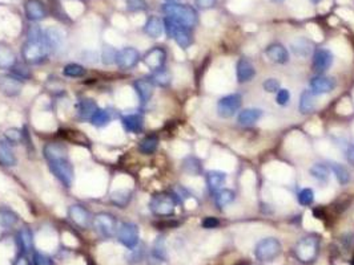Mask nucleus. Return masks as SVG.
Segmentation results:
<instances>
[{"label": "nucleus", "instance_id": "f257e3e1", "mask_svg": "<svg viewBox=\"0 0 354 265\" xmlns=\"http://www.w3.org/2000/svg\"><path fill=\"white\" fill-rule=\"evenodd\" d=\"M163 11L167 15V17L174 20L176 23H179L180 26L185 27V28H192L197 24V12L194 8H192L190 6L187 4H180L177 2H169V3L164 4L163 7Z\"/></svg>", "mask_w": 354, "mask_h": 265}, {"label": "nucleus", "instance_id": "f03ea898", "mask_svg": "<svg viewBox=\"0 0 354 265\" xmlns=\"http://www.w3.org/2000/svg\"><path fill=\"white\" fill-rule=\"evenodd\" d=\"M51 52L48 42H47L46 37H44V31L42 35L33 36V37H28L27 42L23 46L22 49V56L27 62L35 64L47 57Z\"/></svg>", "mask_w": 354, "mask_h": 265}, {"label": "nucleus", "instance_id": "7ed1b4c3", "mask_svg": "<svg viewBox=\"0 0 354 265\" xmlns=\"http://www.w3.org/2000/svg\"><path fill=\"white\" fill-rule=\"evenodd\" d=\"M48 163L51 171L53 172L56 178L59 179L62 183H64L67 187H71L73 183V179H75V171H73L71 162L68 161V157L66 156L51 159V161H48Z\"/></svg>", "mask_w": 354, "mask_h": 265}, {"label": "nucleus", "instance_id": "20e7f679", "mask_svg": "<svg viewBox=\"0 0 354 265\" xmlns=\"http://www.w3.org/2000/svg\"><path fill=\"white\" fill-rule=\"evenodd\" d=\"M164 29L167 31V35L172 37L177 42V46L181 47V48H188V47L192 46L193 39H192V33H190L189 28L180 26L169 17H165Z\"/></svg>", "mask_w": 354, "mask_h": 265}, {"label": "nucleus", "instance_id": "39448f33", "mask_svg": "<svg viewBox=\"0 0 354 265\" xmlns=\"http://www.w3.org/2000/svg\"><path fill=\"white\" fill-rule=\"evenodd\" d=\"M281 252V242L274 237H266L259 241L256 246V257L261 261H270Z\"/></svg>", "mask_w": 354, "mask_h": 265}, {"label": "nucleus", "instance_id": "423d86ee", "mask_svg": "<svg viewBox=\"0 0 354 265\" xmlns=\"http://www.w3.org/2000/svg\"><path fill=\"white\" fill-rule=\"evenodd\" d=\"M174 197L169 194L154 195L149 202V208L158 216H169L174 211Z\"/></svg>", "mask_w": 354, "mask_h": 265}, {"label": "nucleus", "instance_id": "0eeeda50", "mask_svg": "<svg viewBox=\"0 0 354 265\" xmlns=\"http://www.w3.org/2000/svg\"><path fill=\"white\" fill-rule=\"evenodd\" d=\"M318 252V240L313 236L305 237L296 247V255L300 261L310 262L316 259Z\"/></svg>", "mask_w": 354, "mask_h": 265}, {"label": "nucleus", "instance_id": "6e6552de", "mask_svg": "<svg viewBox=\"0 0 354 265\" xmlns=\"http://www.w3.org/2000/svg\"><path fill=\"white\" fill-rule=\"evenodd\" d=\"M241 96L240 94H229V96H225V97L221 98L217 104V114L221 117V118H229V117L234 116L241 107Z\"/></svg>", "mask_w": 354, "mask_h": 265}, {"label": "nucleus", "instance_id": "1a4fd4ad", "mask_svg": "<svg viewBox=\"0 0 354 265\" xmlns=\"http://www.w3.org/2000/svg\"><path fill=\"white\" fill-rule=\"evenodd\" d=\"M117 236L123 246L133 249L139 244V227L133 223H123L117 230Z\"/></svg>", "mask_w": 354, "mask_h": 265}, {"label": "nucleus", "instance_id": "9d476101", "mask_svg": "<svg viewBox=\"0 0 354 265\" xmlns=\"http://www.w3.org/2000/svg\"><path fill=\"white\" fill-rule=\"evenodd\" d=\"M23 89V82L13 75L0 76V92L8 97H15Z\"/></svg>", "mask_w": 354, "mask_h": 265}, {"label": "nucleus", "instance_id": "9b49d317", "mask_svg": "<svg viewBox=\"0 0 354 265\" xmlns=\"http://www.w3.org/2000/svg\"><path fill=\"white\" fill-rule=\"evenodd\" d=\"M336 87V80L328 76H316L310 80V92L314 96H320V94H326L335 91Z\"/></svg>", "mask_w": 354, "mask_h": 265}, {"label": "nucleus", "instance_id": "f8f14e48", "mask_svg": "<svg viewBox=\"0 0 354 265\" xmlns=\"http://www.w3.org/2000/svg\"><path fill=\"white\" fill-rule=\"evenodd\" d=\"M139 58H140V55H139L137 49L127 47V48L122 49L120 52H117L116 64L122 69H131L137 64Z\"/></svg>", "mask_w": 354, "mask_h": 265}, {"label": "nucleus", "instance_id": "ddd939ff", "mask_svg": "<svg viewBox=\"0 0 354 265\" xmlns=\"http://www.w3.org/2000/svg\"><path fill=\"white\" fill-rule=\"evenodd\" d=\"M331 64H333V55L330 51L325 48H317L313 52V68L316 72L322 73V72L328 71Z\"/></svg>", "mask_w": 354, "mask_h": 265}, {"label": "nucleus", "instance_id": "4468645a", "mask_svg": "<svg viewBox=\"0 0 354 265\" xmlns=\"http://www.w3.org/2000/svg\"><path fill=\"white\" fill-rule=\"evenodd\" d=\"M165 58H167V53L163 48L160 47H156V48H152L147 55L144 56V64L147 65L148 68L152 69V71H158V69L163 68V65L165 62Z\"/></svg>", "mask_w": 354, "mask_h": 265}, {"label": "nucleus", "instance_id": "2eb2a0df", "mask_svg": "<svg viewBox=\"0 0 354 265\" xmlns=\"http://www.w3.org/2000/svg\"><path fill=\"white\" fill-rule=\"evenodd\" d=\"M95 227L104 236H112L116 231V220L108 213H100L95 217Z\"/></svg>", "mask_w": 354, "mask_h": 265}, {"label": "nucleus", "instance_id": "dca6fc26", "mask_svg": "<svg viewBox=\"0 0 354 265\" xmlns=\"http://www.w3.org/2000/svg\"><path fill=\"white\" fill-rule=\"evenodd\" d=\"M26 15L32 21H39L44 19L47 15V10L42 0H27L26 2Z\"/></svg>", "mask_w": 354, "mask_h": 265}, {"label": "nucleus", "instance_id": "f3484780", "mask_svg": "<svg viewBox=\"0 0 354 265\" xmlns=\"http://www.w3.org/2000/svg\"><path fill=\"white\" fill-rule=\"evenodd\" d=\"M256 75L254 67L248 58H240L236 65V76L240 84L248 82Z\"/></svg>", "mask_w": 354, "mask_h": 265}, {"label": "nucleus", "instance_id": "a211bd4d", "mask_svg": "<svg viewBox=\"0 0 354 265\" xmlns=\"http://www.w3.org/2000/svg\"><path fill=\"white\" fill-rule=\"evenodd\" d=\"M265 55L266 57L272 62H274V64H286L289 60L288 49L284 46H281V44H277V42L270 44V46L265 49Z\"/></svg>", "mask_w": 354, "mask_h": 265}, {"label": "nucleus", "instance_id": "6ab92c4d", "mask_svg": "<svg viewBox=\"0 0 354 265\" xmlns=\"http://www.w3.org/2000/svg\"><path fill=\"white\" fill-rule=\"evenodd\" d=\"M153 89L154 84L151 81V78H140L134 82V92L143 104L151 100V97L153 96Z\"/></svg>", "mask_w": 354, "mask_h": 265}, {"label": "nucleus", "instance_id": "aec40b11", "mask_svg": "<svg viewBox=\"0 0 354 265\" xmlns=\"http://www.w3.org/2000/svg\"><path fill=\"white\" fill-rule=\"evenodd\" d=\"M44 37L51 51H59L64 46V32L57 27H49L44 31Z\"/></svg>", "mask_w": 354, "mask_h": 265}, {"label": "nucleus", "instance_id": "412c9836", "mask_svg": "<svg viewBox=\"0 0 354 265\" xmlns=\"http://www.w3.org/2000/svg\"><path fill=\"white\" fill-rule=\"evenodd\" d=\"M69 216L77 226L83 227V228H87L91 224V215L86 208L79 206V204L69 207Z\"/></svg>", "mask_w": 354, "mask_h": 265}, {"label": "nucleus", "instance_id": "4be33fe9", "mask_svg": "<svg viewBox=\"0 0 354 265\" xmlns=\"http://www.w3.org/2000/svg\"><path fill=\"white\" fill-rule=\"evenodd\" d=\"M261 117H263V110L249 107V109H244L243 112H240L237 121L243 126H250V125H254Z\"/></svg>", "mask_w": 354, "mask_h": 265}, {"label": "nucleus", "instance_id": "5701e85b", "mask_svg": "<svg viewBox=\"0 0 354 265\" xmlns=\"http://www.w3.org/2000/svg\"><path fill=\"white\" fill-rule=\"evenodd\" d=\"M96 110H97V106H96L95 101L89 100V98H83L76 105V112L83 120H91Z\"/></svg>", "mask_w": 354, "mask_h": 265}, {"label": "nucleus", "instance_id": "b1692460", "mask_svg": "<svg viewBox=\"0 0 354 265\" xmlns=\"http://www.w3.org/2000/svg\"><path fill=\"white\" fill-rule=\"evenodd\" d=\"M163 31H164V24L159 17L151 16L147 20V23L144 26V32L147 33L149 37H153V39H158L163 35Z\"/></svg>", "mask_w": 354, "mask_h": 265}, {"label": "nucleus", "instance_id": "393cba45", "mask_svg": "<svg viewBox=\"0 0 354 265\" xmlns=\"http://www.w3.org/2000/svg\"><path fill=\"white\" fill-rule=\"evenodd\" d=\"M226 181V175L223 171H217V170H212V171H208L207 174V183L208 187L210 191L217 192L219 190H221V187L224 186Z\"/></svg>", "mask_w": 354, "mask_h": 265}, {"label": "nucleus", "instance_id": "a878e982", "mask_svg": "<svg viewBox=\"0 0 354 265\" xmlns=\"http://www.w3.org/2000/svg\"><path fill=\"white\" fill-rule=\"evenodd\" d=\"M123 126H124L125 131L128 132H139L143 129V117L139 114H128V116L123 117Z\"/></svg>", "mask_w": 354, "mask_h": 265}, {"label": "nucleus", "instance_id": "bb28decb", "mask_svg": "<svg viewBox=\"0 0 354 265\" xmlns=\"http://www.w3.org/2000/svg\"><path fill=\"white\" fill-rule=\"evenodd\" d=\"M0 163L4 166H15L16 165V157L13 154L12 147L10 143L0 142Z\"/></svg>", "mask_w": 354, "mask_h": 265}, {"label": "nucleus", "instance_id": "cd10ccee", "mask_svg": "<svg viewBox=\"0 0 354 265\" xmlns=\"http://www.w3.org/2000/svg\"><path fill=\"white\" fill-rule=\"evenodd\" d=\"M299 109L302 114H309V113H311V112H314V109H316L314 94L311 93L310 91H305L301 94V97H300Z\"/></svg>", "mask_w": 354, "mask_h": 265}, {"label": "nucleus", "instance_id": "c85d7f7f", "mask_svg": "<svg viewBox=\"0 0 354 265\" xmlns=\"http://www.w3.org/2000/svg\"><path fill=\"white\" fill-rule=\"evenodd\" d=\"M15 61H16V57H15V53L12 52V49L8 48L4 44H0V68H12L15 65Z\"/></svg>", "mask_w": 354, "mask_h": 265}, {"label": "nucleus", "instance_id": "c756f323", "mask_svg": "<svg viewBox=\"0 0 354 265\" xmlns=\"http://www.w3.org/2000/svg\"><path fill=\"white\" fill-rule=\"evenodd\" d=\"M292 51L300 57H308L311 53V42L304 37H300L292 42Z\"/></svg>", "mask_w": 354, "mask_h": 265}, {"label": "nucleus", "instance_id": "7c9ffc66", "mask_svg": "<svg viewBox=\"0 0 354 265\" xmlns=\"http://www.w3.org/2000/svg\"><path fill=\"white\" fill-rule=\"evenodd\" d=\"M131 191L127 190V188H117V190L113 191L111 194L112 202H113L116 206H119V207H125V206L131 202Z\"/></svg>", "mask_w": 354, "mask_h": 265}, {"label": "nucleus", "instance_id": "2f4dec72", "mask_svg": "<svg viewBox=\"0 0 354 265\" xmlns=\"http://www.w3.org/2000/svg\"><path fill=\"white\" fill-rule=\"evenodd\" d=\"M151 81L153 84L159 85V86H168L172 81L171 72L165 68L158 69V71H154L153 75L151 76Z\"/></svg>", "mask_w": 354, "mask_h": 265}, {"label": "nucleus", "instance_id": "473e14b6", "mask_svg": "<svg viewBox=\"0 0 354 265\" xmlns=\"http://www.w3.org/2000/svg\"><path fill=\"white\" fill-rule=\"evenodd\" d=\"M236 197L234 191L229 190V188H224V190H219L216 192V196H214V202L220 208H224L225 206L232 203Z\"/></svg>", "mask_w": 354, "mask_h": 265}, {"label": "nucleus", "instance_id": "72a5a7b5", "mask_svg": "<svg viewBox=\"0 0 354 265\" xmlns=\"http://www.w3.org/2000/svg\"><path fill=\"white\" fill-rule=\"evenodd\" d=\"M91 122H92V125L96 127L108 126L109 122H111V113H109L108 110L97 109L95 112V114L92 116Z\"/></svg>", "mask_w": 354, "mask_h": 265}, {"label": "nucleus", "instance_id": "f704fd0d", "mask_svg": "<svg viewBox=\"0 0 354 265\" xmlns=\"http://www.w3.org/2000/svg\"><path fill=\"white\" fill-rule=\"evenodd\" d=\"M331 171L336 175V178H337L340 185H346V183H349V181H350V172H349L348 168L345 167L344 165H341V163H336V162L335 163H331Z\"/></svg>", "mask_w": 354, "mask_h": 265}, {"label": "nucleus", "instance_id": "c9c22d12", "mask_svg": "<svg viewBox=\"0 0 354 265\" xmlns=\"http://www.w3.org/2000/svg\"><path fill=\"white\" fill-rule=\"evenodd\" d=\"M44 156H46L47 161H51V159L59 158V157H66L67 151L62 145H57V143H48V145L44 147Z\"/></svg>", "mask_w": 354, "mask_h": 265}, {"label": "nucleus", "instance_id": "e433bc0d", "mask_svg": "<svg viewBox=\"0 0 354 265\" xmlns=\"http://www.w3.org/2000/svg\"><path fill=\"white\" fill-rule=\"evenodd\" d=\"M310 174L313 178H316L320 182H326L329 179V176H330L329 168L325 165H321V163H316L314 166H311Z\"/></svg>", "mask_w": 354, "mask_h": 265}, {"label": "nucleus", "instance_id": "4c0bfd02", "mask_svg": "<svg viewBox=\"0 0 354 265\" xmlns=\"http://www.w3.org/2000/svg\"><path fill=\"white\" fill-rule=\"evenodd\" d=\"M159 145V139L156 137H147L140 142L139 145V150H140L143 154H152V152L156 151Z\"/></svg>", "mask_w": 354, "mask_h": 265}, {"label": "nucleus", "instance_id": "58836bf2", "mask_svg": "<svg viewBox=\"0 0 354 265\" xmlns=\"http://www.w3.org/2000/svg\"><path fill=\"white\" fill-rule=\"evenodd\" d=\"M183 167L188 174H192V175L193 174L196 175L201 171L200 161H199L197 158H194V157H189V158L185 159L183 163Z\"/></svg>", "mask_w": 354, "mask_h": 265}, {"label": "nucleus", "instance_id": "ea45409f", "mask_svg": "<svg viewBox=\"0 0 354 265\" xmlns=\"http://www.w3.org/2000/svg\"><path fill=\"white\" fill-rule=\"evenodd\" d=\"M0 222H2L3 226L12 227L13 224H16L17 222L16 213L12 212V211L8 210V208H3V210H0Z\"/></svg>", "mask_w": 354, "mask_h": 265}, {"label": "nucleus", "instance_id": "a19ab883", "mask_svg": "<svg viewBox=\"0 0 354 265\" xmlns=\"http://www.w3.org/2000/svg\"><path fill=\"white\" fill-rule=\"evenodd\" d=\"M19 240H20V246L22 248L28 252L32 248V233L28 228H23V230L19 232Z\"/></svg>", "mask_w": 354, "mask_h": 265}, {"label": "nucleus", "instance_id": "79ce46f5", "mask_svg": "<svg viewBox=\"0 0 354 265\" xmlns=\"http://www.w3.org/2000/svg\"><path fill=\"white\" fill-rule=\"evenodd\" d=\"M64 76L67 77H82L86 73V69L83 68L79 64H68L66 65V68L63 71Z\"/></svg>", "mask_w": 354, "mask_h": 265}, {"label": "nucleus", "instance_id": "37998d69", "mask_svg": "<svg viewBox=\"0 0 354 265\" xmlns=\"http://www.w3.org/2000/svg\"><path fill=\"white\" fill-rule=\"evenodd\" d=\"M314 201V192L310 188H304L299 192V203L302 206H310Z\"/></svg>", "mask_w": 354, "mask_h": 265}, {"label": "nucleus", "instance_id": "c03bdc74", "mask_svg": "<svg viewBox=\"0 0 354 265\" xmlns=\"http://www.w3.org/2000/svg\"><path fill=\"white\" fill-rule=\"evenodd\" d=\"M153 255L156 259L159 260H164L167 257V251H165V246H164V240L163 237H159L154 242L153 247Z\"/></svg>", "mask_w": 354, "mask_h": 265}, {"label": "nucleus", "instance_id": "a18cd8bd", "mask_svg": "<svg viewBox=\"0 0 354 265\" xmlns=\"http://www.w3.org/2000/svg\"><path fill=\"white\" fill-rule=\"evenodd\" d=\"M127 8L132 12H139L147 10L148 4L145 0H127Z\"/></svg>", "mask_w": 354, "mask_h": 265}, {"label": "nucleus", "instance_id": "49530a36", "mask_svg": "<svg viewBox=\"0 0 354 265\" xmlns=\"http://www.w3.org/2000/svg\"><path fill=\"white\" fill-rule=\"evenodd\" d=\"M116 56H117V52L115 51V48L107 47V48H104V51H103V55H102L103 62L107 65L113 64V62H116Z\"/></svg>", "mask_w": 354, "mask_h": 265}, {"label": "nucleus", "instance_id": "de8ad7c7", "mask_svg": "<svg viewBox=\"0 0 354 265\" xmlns=\"http://www.w3.org/2000/svg\"><path fill=\"white\" fill-rule=\"evenodd\" d=\"M4 136H6L8 142L16 143L22 139V131H20V129H17V127H10V129L6 130Z\"/></svg>", "mask_w": 354, "mask_h": 265}, {"label": "nucleus", "instance_id": "09e8293b", "mask_svg": "<svg viewBox=\"0 0 354 265\" xmlns=\"http://www.w3.org/2000/svg\"><path fill=\"white\" fill-rule=\"evenodd\" d=\"M263 86L268 93H277L280 91V81L277 78H268V80H265Z\"/></svg>", "mask_w": 354, "mask_h": 265}, {"label": "nucleus", "instance_id": "8fccbe9b", "mask_svg": "<svg viewBox=\"0 0 354 265\" xmlns=\"http://www.w3.org/2000/svg\"><path fill=\"white\" fill-rule=\"evenodd\" d=\"M11 69H12V71H11L12 72V75L16 76L20 80L30 77V72H28V69H27L24 65H13Z\"/></svg>", "mask_w": 354, "mask_h": 265}, {"label": "nucleus", "instance_id": "3c124183", "mask_svg": "<svg viewBox=\"0 0 354 265\" xmlns=\"http://www.w3.org/2000/svg\"><path fill=\"white\" fill-rule=\"evenodd\" d=\"M290 100V93H289L288 89H280L277 92V96H276V102L281 106L288 104V101Z\"/></svg>", "mask_w": 354, "mask_h": 265}, {"label": "nucleus", "instance_id": "603ef678", "mask_svg": "<svg viewBox=\"0 0 354 265\" xmlns=\"http://www.w3.org/2000/svg\"><path fill=\"white\" fill-rule=\"evenodd\" d=\"M219 224H220V222H219V219H216V217H205V219L203 220V227L204 228H207V230H212V228H216V227H219Z\"/></svg>", "mask_w": 354, "mask_h": 265}, {"label": "nucleus", "instance_id": "864d4df0", "mask_svg": "<svg viewBox=\"0 0 354 265\" xmlns=\"http://www.w3.org/2000/svg\"><path fill=\"white\" fill-rule=\"evenodd\" d=\"M194 3L201 10H209V8H213L216 0H194Z\"/></svg>", "mask_w": 354, "mask_h": 265}, {"label": "nucleus", "instance_id": "5fc2aeb1", "mask_svg": "<svg viewBox=\"0 0 354 265\" xmlns=\"http://www.w3.org/2000/svg\"><path fill=\"white\" fill-rule=\"evenodd\" d=\"M35 261H36L37 265H51V261L47 256L42 255V253H36L35 255Z\"/></svg>", "mask_w": 354, "mask_h": 265}, {"label": "nucleus", "instance_id": "6e6d98bb", "mask_svg": "<svg viewBox=\"0 0 354 265\" xmlns=\"http://www.w3.org/2000/svg\"><path fill=\"white\" fill-rule=\"evenodd\" d=\"M346 159L351 166H354V143H350L346 149Z\"/></svg>", "mask_w": 354, "mask_h": 265}, {"label": "nucleus", "instance_id": "4d7b16f0", "mask_svg": "<svg viewBox=\"0 0 354 265\" xmlns=\"http://www.w3.org/2000/svg\"><path fill=\"white\" fill-rule=\"evenodd\" d=\"M16 265H28V261H27V260L24 259V257H20L19 261L16 262Z\"/></svg>", "mask_w": 354, "mask_h": 265}, {"label": "nucleus", "instance_id": "13d9d810", "mask_svg": "<svg viewBox=\"0 0 354 265\" xmlns=\"http://www.w3.org/2000/svg\"><path fill=\"white\" fill-rule=\"evenodd\" d=\"M310 2H311V3H320L321 0H310Z\"/></svg>", "mask_w": 354, "mask_h": 265}, {"label": "nucleus", "instance_id": "bf43d9fd", "mask_svg": "<svg viewBox=\"0 0 354 265\" xmlns=\"http://www.w3.org/2000/svg\"><path fill=\"white\" fill-rule=\"evenodd\" d=\"M353 265H354V261H353Z\"/></svg>", "mask_w": 354, "mask_h": 265}]
</instances>
